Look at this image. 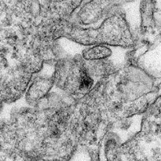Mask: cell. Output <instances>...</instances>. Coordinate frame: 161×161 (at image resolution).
<instances>
[{
    "instance_id": "obj_1",
    "label": "cell",
    "mask_w": 161,
    "mask_h": 161,
    "mask_svg": "<svg viewBox=\"0 0 161 161\" xmlns=\"http://www.w3.org/2000/svg\"><path fill=\"white\" fill-rule=\"evenodd\" d=\"M107 54H108V51L106 49L101 47V46H98L94 49H91L87 53V57L90 58H101Z\"/></svg>"
},
{
    "instance_id": "obj_2",
    "label": "cell",
    "mask_w": 161,
    "mask_h": 161,
    "mask_svg": "<svg viewBox=\"0 0 161 161\" xmlns=\"http://www.w3.org/2000/svg\"><path fill=\"white\" fill-rule=\"evenodd\" d=\"M92 85V80L87 75H83L81 78L80 86L82 88H89Z\"/></svg>"
}]
</instances>
